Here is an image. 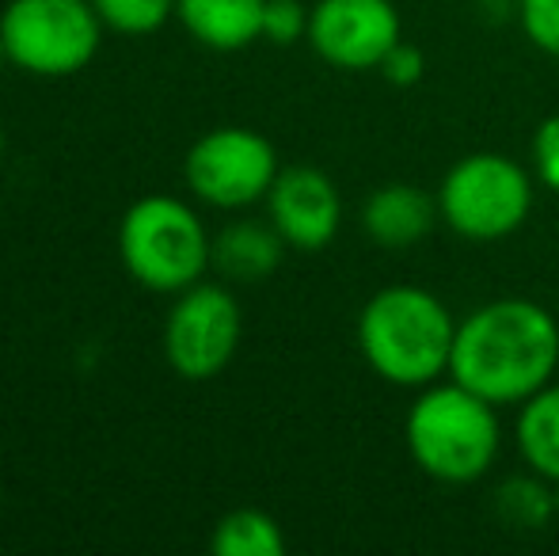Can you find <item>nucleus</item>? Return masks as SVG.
Listing matches in <instances>:
<instances>
[{"label": "nucleus", "instance_id": "obj_1", "mask_svg": "<svg viewBox=\"0 0 559 556\" xmlns=\"http://www.w3.org/2000/svg\"><path fill=\"white\" fill-rule=\"evenodd\" d=\"M559 366V324L537 301L499 297L456 324L449 378L495 409L525 404L552 386Z\"/></svg>", "mask_w": 559, "mask_h": 556}, {"label": "nucleus", "instance_id": "obj_2", "mask_svg": "<svg viewBox=\"0 0 559 556\" xmlns=\"http://www.w3.org/2000/svg\"><path fill=\"white\" fill-rule=\"evenodd\" d=\"M456 320L442 297L423 286H384L358 312V351L381 381L427 389L449 374Z\"/></svg>", "mask_w": 559, "mask_h": 556}, {"label": "nucleus", "instance_id": "obj_3", "mask_svg": "<svg viewBox=\"0 0 559 556\" xmlns=\"http://www.w3.org/2000/svg\"><path fill=\"white\" fill-rule=\"evenodd\" d=\"M495 404L476 397L472 389L427 386L407 409L404 438L412 461L438 484H476L491 473L502 450V427Z\"/></svg>", "mask_w": 559, "mask_h": 556}, {"label": "nucleus", "instance_id": "obj_4", "mask_svg": "<svg viewBox=\"0 0 559 556\" xmlns=\"http://www.w3.org/2000/svg\"><path fill=\"white\" fill-rule=\"evenodd\" d=\"M118 256L138 286L176 297L214 268V237L191 202L145 194L118 222Z\"/></svg>", "mask_w": 559, "mask_h": 556}, {"label": "nucleus", "instance_id": "obj_5", "mask_svg": "<svg viewBox=\"0 0 559 556\" xmlns=\"http://www.w3.org/2000/svg\"><path fill=\"white\" fill-rule=\"evenodd\" d=\"M104 31L92 0H8L0 8L8 66L43 81L84 73L104 46Z\"/></svg>", "mask_w": 559, "mask_h": 556}, {"label": "nucleus", "instance_id": "obj_6", "mask_svg": "<svg viewBox=\"0 0 559 556\" xmlns=\"http://www.w3.org/2000/svg\"><path fill=\"white\" fill-rule=\"evenodd\" d=\"M438 214L464 240H507L533 214V176L507 153H468L445 171Z\"/></svg>", "mask_w": 559, "mask_h": 556}, {"label": "nucleus", "instance_id": "obj_7", "mask_svg": "<svg viewBox=\"0 0 559 556\" xmlns=\"http://www.w3.org/2000/svg\"><path fill=\"white\" fill-rule=\"evenodd\" d=\"M243 312L222 282H194L179 289L164 317V363L183 381H214L240 351Z\"/></svg>", "mask_w": 559, "mask_h": 556}, {"label": "nucleus", "instance_id": "obj_8", "mask_svg": "<svg viewBox=\"0 0 559 556\" xmlns=\"http://www.w3.org/2000/svg\"><path fill=\"white\" fill-rule=\"evenodd\" d=\"M278 171L274 145L251 127L206 130L183 156L187 191L210 210H248L266 202Z\"/></svg>", "mask_w": 559, "mask_h": 556}, {"label": "nucleus", "instance_id": "obj_9", "mask_svg": "<svg viewBox=\"0 0 559 556\" xmlns=\"http://www.w3.org/2000/svg\"><path fill=\"white\" fill-rule=\"evenodd\" d=\"M404 38L392 0H317L309 15V46L343 73H366Z\"/></svg>", "mask_w": 559, "mask_h": 556}, {"label": "nucleus", "instance_id": "obj_10", "mask_svg": "<svg viewBox=\"0 0 559 556\" xmlns=\"http://www.w3.org/2000/svg\"><path fill=\"white\" fill-rule=\"evenodd\" d=\"M266 222L297 252H320L343 225V199L332 176L312 164H289L266 191Z\"/></svg>", "mask_w": 559, "mask_h": 556}, {"label": "nucleus", "instance_id": "obj_11", "mask_svg": "<svg viewBox=\"0 0 559 556\" xmlns=\"http://www.w3.org/2000/svg\"><path fill=\"white\" fill-rule=\"evenodd\" d=\"M438 217V199L419 184H384L361 206V229L373 245L404 252L435 229Z\"/></svg>", "mask_w": 559, "mask_h": 556}, {"label": "nucleus", "instance_id": "obj_12", "mask_svg": "<svg viewBox=\"0 0 559 556\" xmlns=\"http://www.w3.org/2000/svg\"><path fill=\"white\" fill-rule=\"evenodd\" d=\"M263 8L266 0H176V20L206 50L236 54L263 38Z\"/></svg>", "mask_w": 559, "mask_h": 556}, {"label": "nucleus", "instance_id": "obj_13", "mask_svg": "<svg viewBox=\"0 0 559 556\" xmlns=\"http://www.w3.org/2000/svg\"><path fill=\"white\" fill-rule=\"evenodd\" d=\"M286 248L271 222H228L214 237V271L228 282H263L282 268Z\"/></svg>", "mask_w": 559, "mask_h": 556}, {"label": "nucleus", "instance_id": "obj_14", "mask_svg": "<svg viewBox=\"0 0 559 556\" xmlns=\"http://www.w3.org/2000/svg\"><path fill=\"white\" fill-rule=\"evenodd\" d=\"M514 442L540 481L559 484V386H545L522 404Z\"/></svg>", "mask_w": 559, "mask_h": 556}, {"label": "nucleus", "instance_id": "obj_15", "mask_svg": "<svg viewBox=\"0 0 559 556\" xmlns=\"http://www.w3.org/2000/svg\"><path fill=\"white\" fill-rule=\"evenodd\" d=\"M210 549L217 556H282L286 534L274 514L259 511V507H236L217 519Z\"/></svg>", "mask_w": 559, "mask_h": 556}, {"label": "nucleus", "instance_id": "obj_16", "mask_svg": "<svg viewBox=\"0 0 559 556\" xmlns=\"http://www.w3.org/2000/svg\"><path fill=\"white\" fill-rule=\"evenodd\" d=\"M107 31L126 38L156 35L176 15V0H92Z\"/></svg>", "mask_w": 559, "mask_h": 556}, {"label": "nucleus", "instance_id": "obj_17", "mask_svg": "<svg viewBox=\"0 0 559 556\" xmlns=\"http://www.w3.org/2000/svg\"><path fill=\"white\" fill-rule=\"evenodd\" d=\"M309 15H312V8H305L301 0H266L263 38L274 46L301 43V38H309Z\"/></svg>", "mask_w": 559, "mask_h": 556}, {"label": "nucleus", "instance_id": "obj_18", "mask_svg": "<svg viewBox=\"0 0 559 556\" xmlns=\"http://www.w3.org/2000/svg\"><path fill=\"white\" fill-rule=\"evenodd\" d=\"M525 38L548 58H559V0H518Z\"/></svg>", "mask_w": 559, "mask_h": 556}, {"label": "nucleus", "instance_id": "obj_19", "mask_svg": "<svg viewBox=\"0 0 559 556\" xmlns=\"http://www.w3.org/2000/svg\"><path fill=\"white\" fill-rule=\"evenodd\" d=\"M377 69H381L384 81L396 84V88H412V84H419L423 73H427V58H423V50L415 43L400 38V43L384 54V61Z\"/></svg>", "mask_w": 559, "mask_h": 556}, {"label": "nucleus", "instance_id": "obj_20", "mask_svg": "<svg viewBox=\"0 0 559 556\" xmlns=\"http://www.w3.org/2000/svg\"><path fill=\"white\" fill-rule=\"evenodd\" d=\"M533 168L548 191H559V115H548L533 134Z\"/></svg>", "mask_w": 559, "mask_h": 556}, {"label": "nucleus", "instance_id": "obj_21", "mask_svg": "<svg viewBox=\"0 0 559 556\" xmlns=\"http://www.w3.org/2000/svg\"><path fill=\"white\" fill-rule=\"evenodd\" d=\"M0 164H4V122H0Z\"/></svg>", "mask_w": 559, "mask_h": 556}, {"label": "nucleus", "instance_id": "obj_22", "mask_svg": "<svg viewBox=\"0 0 559 556\" xmlns=\"http://www.w3.org/2000/svg\"><path fill=\"white\" fill-rule=\"evenodd\" d=\"M8 66V54H4V46H0V69H4Z\"/></svg>", "mask_w": 559, "mask_h": 556}]
</instances>
